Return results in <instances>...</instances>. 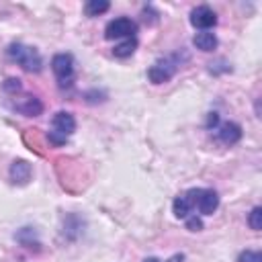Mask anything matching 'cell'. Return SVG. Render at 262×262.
Masks as SVG:
<instances>
[{"mask_svg":"<svg viewBox=\"0 0 262 262\" xmlns=\"http://www.w3.org/2000/svg\"><path fill=\"white\" fill-rule=\"evenodd\" d=\"M6 53H8V57L12 61H16L27 72H35L37 74L43 68V59H41V55H39V51L35 47H29V45H23V43H10Z\"/></svg>","mask_w":262,"mask_h":262,"instance_id":"obj_1","label":"cell"},{"mask_svg":"<svg viewBox=\"0 0 262 262\" xmlns=\"http://www.w3.org/2000/svg\"><path fill=\"white\" fill-rule=\"evenodd\" d=\"M192 211L196 209L201 215H213L219 207V196L213 188H190L186 190Z\"/></svg>","mask_w":262,"mask_h":262,"instance_id":"obj_2","label":"cell"},{"mask_svg":"<svg viewBox=\"0 0 262 262\" xmlns=\"http://www.w3.org/2000/svg\"><path fill=\"white\" fill-rule=\"evenodd\" d=\"M51 70L57 78L59 88H70L74 82V57L70 53H55L51 59Z\"/></svg>","mask_w":262,"mask_h":262,"instance_id":"obj_3","label":"cell"},{"mask_svg":"<svg viewBox=\"0 0 262 262\" xmlns=\"http://www.w3.org/2000/svg\"><path fill=\"white\" fill-rule=\"evenodd\" d=\"M135 33H137V23L135 20H131V18H127V16H119V18H113L108 25H106V29H104V37L108 39V41H113V39H129V37H135Z\"/></svg>","mask_w":262,"mask_h":262,"instance_id":"obj_4","label":"cell"},{"mask_svg":"<svg viewBox=\"0 0 262 262\" xmlns=\"http://www.w3.org/2000/svg\"><path fill=\"white\" fill-rule=\"evenodd\" d=\"M176 68H178V63L174 61V57L160 59V61H156V63L147 70V78H149L151 84H164V82H168V80L174 76Z\"/></svg>","mask_w":262,"mask_h":262,"instance_id":"obj_5","label":"cell"},{"mask_svg":"<svg viewBox=\"0 0 262 262\" xmlns=\"http://www.w3.org/2000/svg\"><path fill=\"white\" fill-rule=\"evenodd\" d=\"M51 131L68 139L76 131V119H74V115L72 113H66V111L55 113L53 119H51Z\"/></svg>","mask_w":262,"mask_h":262,"instance_id":"obj_6","label":"cell"},{"mask_svg":"<svg viewBox=\"0 0 262 262\" xmlns=\"http://www.w3.org/2000/svg\"><path fill=\"white\" fill-rule=\"evenodd\" d=\"M190 25L194 29L207 31V29H211V27L217 25V14L209 6H196V8L190 10Z\"/></svg>","mask_w":262,"mask_h":262,"instance_id":"obj_7","label":"cell"},{"mask_svg":"<svg viewBox=\"0 0 262 262\" xmlns=\"http://www.w3.org/2000/svg\"><path fill=\"white\" fill-rule=\"evenodd\" d=\"M217 139L223 145H235L242 139V127L233 121H225L217 127Z\"/></svg>","mask_w":262,"mask_h":262,"instance_id":"obj_8","label":"cell"},{"mask_svg":"<svg viewBox=\"0 0 262 262\" xmlns=\"http://www.w3.org/2000/svg\"><path fill=\"white\" fill-rule=\"evenodd\" d=\"M8 174H10V180H12V184H18V186H23V184H27V182L31 180L33 168H31V164H29L27 160H14V162L10 164V170H8Z\"/></svg>","mask_w":262,"mask_h":262,"instance_id":"obj_9","label":"cell"},{"mask_svg":"<svg viewBox=\"0 0 262 262\" xmlns=\"http://www.w3.org/2000/svg\"><path fill=\"white\" fill-rule=\"evenodd\" d=\"M18 113H23L25 117H37L43 113V102L37 98V96H31V94H25L23 98H18L14 104H12Z\"/></svg>","mask_w":262,"mask_h":262,"instance_id":"obj_10","label":"cell"},{"mask_svg":"<svg viewBox=\"0 0 262 262\" xmlns=\"http://www.w3.org/2000/svg\"><path fill=\"white\" fill-rule=\"evenodd\" d=\"M192 43H194L196 49H201V51H205V53L217 49V37H215V33H211V31H201V33H196L194 39H192Z\"/></svg>","mask_w":262,"mask_h":262,"instance_id":"obj_11","label":"cell"},{"mask_svg":"<svg viewBox=\"0 0 262 262\" xmlns=\"http://www.w3.org/2000/svg\"><path fill=\"white\" fill-rule=\"evenodd\" d=\"M135 49H137V39H135V37H129V39L119 41V43L113 47V55L119 57V59H125V57L133 55Z\"/></svg>","mask_w":262,"mask_h":262,"instance_id":"obj_12","label":"cell"},{"mask_svg":"<svg viewBox=\"0 0 262 262\" xmlns=\"http://www.w3.org/2000/svg\"><path fill=\"white\" fill-rule=\"evenodd\" d=\"M172 211H174V217H178V219H186L188 215H192V207H190V201H188L186 192H182L174 199Z\"/></svg>","mask_w":262,"mask_h":262,"instance_id":"obj_13","label":"cell"},{"mask_svg":"<svg viewBox=\"0 0 262 262\" xmlns=\"http://www.w3.org/2000/svg\"><path fill=\"white\" fill-rule=\"evenodd\" d=\"M108 6H111V4H108L106 0H88V2L84 4V12H86V16H98V14L106 12Z\"/></svg>","mask_w":262,"mask_h":262,"instance_id":"obj_14","label":"cell"},{"mask_svg":"<svg viewBox=\"0 0 262 262\" xmlns=\"http://www.w3.org/2000/svg\"><path fill=\"white\" fill-rule=\"evenodd\" d=\"M248 225L254 229V231H260L262 229V207H254L248 215Z\"/></svg>","mask_w":262,"mask_h":262,"instance_id":"obj_15","label":"cell"},{"mask_svg":"<svg viewBox=\"0 0 262 262\" xmlns=\"http://www.w3.org/2000/svg\"><path fill=\"white\" fill-rule=\"evenodd\" d=\"M237 262H262V254L258 250H244L237 256Z\"/></svg>","mask_w":262,"mask_h":262,"instance_id":"obj_16","label":"cell"},{"mask_svg":"<svg viewBox=\"0 0 262 262\" xmlns=\"http://www.w3.org/2000/svg\"><path fill=\"white\" fill-rule=\"evenodd\" d=\"M2 88H4V92L16 96V94L20 92V80H18V78H8V80L2 84Z\"/></svg>","mask_w":262,"mask_h":262,"instance_id":"obj_17","label":"cell"},{"mask_svg":"<svg viewBox=\"0 0 262 262\" xmlns=\"http://www.w3.org/2000/svg\"><path fill=\"white\" fill-rule=\"evenodd\" d=\"M186 229H190V231H201V229H203V221H201V217H196V215H188V217H186Z\"/></svg>","mask_w":262,"mask_h":262,"instance_id":"obj_18","label":"cell"},{"mask_svg":"<svg viewBox=\"0 0 262 262\" xmlns=\"http://www.w3.org/2000/svg\"><path fill=\"white\" fill-rule=\"evenodd\" d=\"M219 125V115L217 113H209L207 115V129H215Z\"/></svg>","mask_w":262,"mask_h":262,"instance_id":"obj_19","label":"cell"},{"mask_svg":"<svg viewBox=\"0 0 262 262\" xmlns=\"http://www.w3.org/2000/svg\"><path fill=\"white\" fill-rule=\"evenodd\" d=\"M182 260H184V256H182V254H176V256H172L168 262H182Z\"/></svg>","mask_w":262,"mask_h":262,"instance_id":"obj_20","label":"cell"},{"mask_svg":"<svg viewBox=\"0 0 262 262\" xmlns=\"http://www.w3.org/2000/svg\"><path fill=\"white\" fill-rule=\"evenodd\" d=\"M143 262H160V260H158V258H156V256H149V258H145V260H143Z\"/></svg>","mask_w":262,"mask_h":262,"instance_id":"obj_21","label":"cell"}]
</instances>
